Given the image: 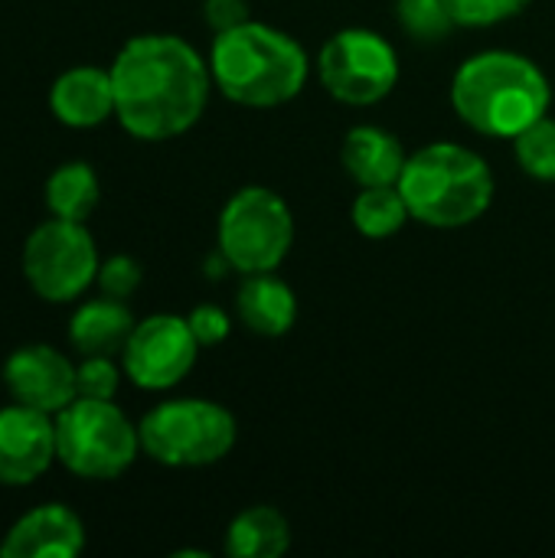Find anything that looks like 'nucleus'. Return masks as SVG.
Listing matches in <instances>:
<instances>
[{
  "label": "nucleus",
  "mask_w": 555,
  "mask_h": 558,
  "mask_svg": "<svg viewBox=\"0 0 555 558\" xmlns=\"http://www.w3.org/2000/svg\"><path fill=\"white\" fill-rule=\"evenodd\" d=\"M108 72L114 85V118L137 141L180 137L209 105V59L173 33L131 36Z\"/></svg>",
  "instance_id": "1"
},
{
  "label": "nucleus",
  "mask_w": 555,
  "mask_h": 558,
  "mask_svg": "<svg viewBox=\"0 0 555 558\" xmlns=\"http://www.w3.org/2000/svg\"><path fill=\"white\" fill-rule=\"evenodd\" d=\"M451 105L471 131L514 141L533 121L550 114L553 85L530 56L484 49L458 65L451 78Z\"/></svg>",
  "instance_id": "2"
},
{
  "label": "nucleus",
  "mask_w": 555,
  "mask_h": 558,
  "mask_svg": "<svg viewBox=\"0 0 555 558\" xmlns=\"http://www.w3.org/2000/svg\"><path fill=\"white\" fill-rule=\"evenodd\" d=\"M213 85L242 108H278L298 98L311 78L307 49L285 29L245 20L213 36Z\"/></svg>",
  "instance_id": "3"
},
{
  "label": "nucleus",
  "mask_w": 555,
  "mask_h": 558,
  "mask_svg": "<svg viewBox=\"0 0 555 558\" xmlns=\"http://www.w3.org/2000/svg\"><path fill=\"white\" fill-rule=\"evenodd\" d=\"M399 190L415 222L432 229H464L478 222L494 203L491 163L455 141H432L409 154Z\"/></svg>",
  "instance_id": "4"
},
{
  "label": "nucleus",
  "mask_w": 555,
  "mask_h": 558,
  "mask_svg": "<svg viewBox=\"0 0 555 558\" xmlns=\"http://www.w3.org/2000/svg\"><path fill=\"white\" fill-rule=\"evenodd\" d=\"M141 451L137 425L114 405V399L75 396L56 412V458L82 481L121 477Z\"/></svg>",
  "instance_id": "5"
},
{
  "label": "nucleus",
  "mask_w": 555,
  "mask_h": 558,
  "mask_svg": "<svg viewBox=\"0 0 555 558\" xmlns=\"http://www.w3.org/2000/svg\"><path fill=\"white\" fill-rule=\"evenodd\" d=\"M141 451L164 468L219 464L239 441L236 415L213 399H167L141 422Z\"/></svg>",
  "instance_id": "6"
},
{
  "label": "nucleus",
  "mask_w": 555,
  "mask_h": 558,
  "mask_svg": "<svg viewBox=\"0 0 555 558\" xmlns=\"http://www.w3.org/2000/svg\"><path fill=\"white\" fill-rule=\"evenodd\" d=\"M216 242L239 275L278 271L294 245V213L275 190L242 186L219 213Z\"/></svg>",
  "instance_id": "7"
},
{
  "label": "nucleus",
  "mask_w": 555,
  "mask_h": 558,
  "mask_svg": "<svg viewBox=\"0 0 555 558\" xmlns=\"http://www.w3.org/2000/svg\"><path fill=\"white\" fill-rule=\"evenodd\" d=\"M20 268L36 298L72 304L95 284L101 258L85 222L52 216L26 235Z\"/></svg>",
  "instance_id": "8"
},
{
  "label": "nucleus",
  "mask_w": 555,
  "mask_h": 558,
  "mask_svg": "<svg viewBox=\"0 0 555 558\" xmlns=\"http://www.w3.org/2000/svg\"><path fill=\"white\" fill-rule=\"evenodd\" d=\"M317 78L340 105L370 108L389 98L399 85V52L383 33L347 26L321 46Z\"/></svg>",
  "instance_id": "9"
},
{
  "label": "nucleus",
  "mask_w": 555,
  "mask_h": 558,
  "mask_svg": "<svg viewBox=\"0 0 555 558\" xmlns=\"http://www.w3.org/2000/svg\"><path fill=\"white\" fill-rule=\"evenodd\" d=\"M200 343L186 324V317L177 314H150L134 324L124 350H121V369L124 376L144 389V392H167L180 386L190 369L196 366Z\"/></svg>",
  "instance_id": "10"
},
{
  "label": "nucleus",
  "mask_w": 555,
  "mask_h": 558,
  "mask_svg": "<svg viewBox=\"0 0 555 558\" xmlns=\"http://www.w3.org/2000/svg\"><path fill=\"white\" fill-rule=\"evenodd\" d=\"M3 389L13 402L39 409V412H62L75 396V363L49 347V343H26L16 347L3 360Z\"/></svg>",
  "instance_id": "11"
},
{
  "label": "nucleus",
  "mask_w": 555,
  "mask_h": 558,
  "mask_svg": "<svg viewBox=\"0 0 555 558\" xmlns=\"http://www.w3.org/2000/svg\"><path fill=\"white\" fill-rule=\"evenodd\" d=\"M56 461V415L20 402L0 409V487H29Z\"/></svg>",
  "instance_id": "12"
},
{
  "label": "nucleus",
  "mask_w": 555,
  "mask_h": 558,
  "mask_svg": "<svg viewBox=\"0 0 555 558\" xmlns=\"http://www.w3.org/2000/svg\"><path fill=\"white\" fill-rule=\"evenodd\" d=\"M85 549V523L65 504H43L23 513L0 543L3 558H75Z\"/></svg>",
  "instance_id": "13"
},
{
  "label": "nucleus",
  "mask_w": 555,
  "mask_h": 558,
  "mask_svg": "<svg viewBox=\"0 0 555 558\" xmlns=\"http://www.w3.org/2000/svg\"><path fill=\"white\" fill-rule=\"evenodd\" d=\"M49 111L59 124L88 131L114 118L111 72L98 65H72L49 88Z\"/></svg>",
  "instance_id": "14"
},
{
  "label": "nucleus",
  "mask_w": 555,
  "mask_h": 558,
  "mask_svg": "<svg viewBox=\"0 0 555 558\" xmlns=\"http://www.w3.org/2000/svg\"><path fill=\"white\" fill-rule=\"evenodd\" d=\"M340 160L357 186H389L399 183L409 154L393 131L379 124H357L343 137Z\"/></svg>",
  "instance_id": "15"
},
{
  "label": "nucleus",
  "mask_w": 555,
  "mask_h": 558,
  "mask_svg": "<svg viewBox=\"0 0 555 558\" xmlns=\"http://www.w3.org/2000/svg\"><path fill=\"white\" fill-rule=\"evenodd\" d=\"M236 314L245 330L258 337H285L291 333L298 320V298L288 281H281L275 271L262 275H242L239 294H236Z\"/></svg>",
  "instance_id": "16"
},
{
  "label": "nucleus",
  "mask_w": 555,
  "mask_h": 558,
  "mask_svg": "<svg viewBox=\"0 0 555 558\" xmlns=\"http://www.w3.org/2000/svg\"><path fill=\"white\" fill-rule=\"evenodd\" d=\"M134 324L137 320L124 301L101 294L75 307L65 333L79 356H121Z\"/></svg>",
  "instance_id": "17"
},
{
  "label": "nucleus",
  "mask_w": 555,
  "mask_h": 558,
  "mask_svg": "<svg viewBox=\"0 0 555 558\" xmlns=\"http://www.w3.org/2000/svg\"><path fill=\"white\" fill-rule=\"evenodd\" d=\"M291 549V523L278 507H249L226 530V556L281 558Z\"/></svg>",
  "instance_id": "18"
},
{
  "label": "nucleus",
  "mask_w": 555,
  "mask_h": 558,
  "mask_svg": "<svg viewBox=\"0 0 555 558\" xmlns=\"http://www.w3.org/2000/svg\"><path fill=\"white\" fill-rule=\"evenodd\" d=\"M43 193H46V206L52 216L85 222L101 199V183H98V173L92 170V163L65 160L46 177Z\"/></svg>",
  "instance_id": "19"
},
{
  "label": "nucleus",
  "mask_w": 555,
  "mask_h": 558,
  "mask_svg": "<svg viewBox=\"0 0 555 558\" xmlns=\"http://www.w3.org/2000/svg\"><path fill=\"white\" fill-rule=\"evenodd\" d=\"M350 216H353L357 232L366 235V239H389V235L402 232L406 222L412 219L409 203H406L399 183H389V186H360Z\"/></svg>",
  "instance_id": "20"
},
{
  "label": "nucleus",
  "mask_w": 555,
  "mask_h": 558,
  "mask_svg": "<svg viewBox=\"0 0 555 558\" xmlns=\"http://www.w3.org/2000/svg\"><path fill=\"white\" fill-rule=\"evenodd\" d=\"M514 157L520 170L533 180L555 183V118L543 114L527 131L514 137Z\"/></svg>",
  "instance_id": "21"
},
{
  "label": "nucleus",
  "mask_w": 555,
  "mask_h": 558,
  "mask_svg": "<svg viewBox=\"0 0 555 558\" xmlns=\"http://www.w3.org/2000/svg\"><path fill=\"white\" fill-rule=\"evenodd\" d=\"M399 26L419 43H438L455 29L448 0H396Z\"/></svg>",
  "instance_id": "22"
},
{
  "label": "nucleus",
  "mask_w": 555,
  "mask_h": 558,
  "mask_svg": "<svg viewBox=\"0 0 555 558\" xmlns=\"http://www.w3.org/2000/svg\"><path fill=\"white\" fill-rule=\"evenodd\" d=\"M533 0H448L455 26L464 29H487L520 16Z\"/></svg>",
  "instance_id": "23"
},
{
  "label": "nucleus",
  "mask_w": 555,
  "mask_h": 558,
  "mask_svg": "<svg viewBox=\"0 0 555 558\" xmlns=\"http://www.w3.org/2000/svg\"><path fill=\"white\" fill-rule=\"evenodd\" d=\"M118 356H82L75 366V389L85 399H114L124 369L114 363Z\"/></svg>",
  "instance_id": "24"
},
{
  "label": "nucleus",
  "mask_w": 555,
  "mask_h": 558,
  "mask_svg": "<svg viewBox=\"0 0 555 558\" xmlns=\"http://www.w3.org/2000/svg\"><path fill=\"white\" fill-rule=\"evenodd\" d=\"M141 281H144V271H141V265L131 255H111V258H105L101 268H98V278H95V284L101 288V294L118 298V301H128L141 288Z\"/></svg>",
  "instance_id": "25"
},
{
  "label": "nucleus",
  "mask_w": 555,
  "mask_h": 558,
  "mask_svg": "<svg viewBox=\"0 0 555 558\" xmlns=\"http://www.w3.org/2000/svg\"><path fill=\"white\" fill-rule=\"evenodd\" d=\"M186 324H190V330H193V337H196L200 347H219V343L232 333L229 314H226L222 307H216V304H200V307H193L190 317H186Z\"/></svg>",
  "instance_id": "26"
},
{
  "label": "nucleus",
  "mask_w": 555,
  "mask_h": 558,
  "mask_svg": "<svg viewBox=\"0 0 555 558\" xmlns=\"http://www.w3.org/2000/svg\"><path fill=\"white\" fill-rule=\"evenodd\" d=\"M203 20L209 23L213 33L232 29V26L252 20L249 0H203Z\"/></svg>",
  "instance_id": "27"
}]
</instances>
